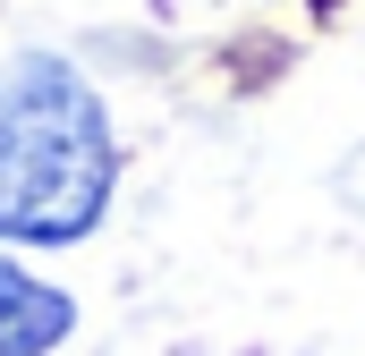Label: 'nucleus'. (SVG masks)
<instances>
[{"instance_id": "f03ea898", "label": "nucleus", "mask_w": 365, "mask_h": 356, "mask_svg": "<svg viewBox=\"0 0 365 356\" xmlns=\"http://www.w3.org/2000/svg\"><path fill=\"white\" fill-rule=\"evenodd\" d=\"M68 331H77L68 288H51V280H34L17 255H0V356H51Z\"/></svg>"}, {"instance_id": "f257e3e1", "label": "nucleus", "mask_w": 365, "mask_h": 356, "mask_svg": "<svg viewBox=\"0 0 365 356\" xmlns=\"http://www.w3.org/2000/svg\"><path fill=\"white\" fill-rule=\"evenodd\" d=\"M110 110L60 51L0 68V246H77L110 212Z\"/></svg>"}]
</instances>
